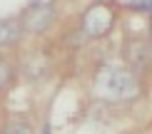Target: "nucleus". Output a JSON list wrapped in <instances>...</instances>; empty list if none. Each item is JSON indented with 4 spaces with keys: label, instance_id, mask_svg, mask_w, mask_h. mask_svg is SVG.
<instances>
[{
    "label": "nucleus",
    "instance_id": "1a4fd4ad",
    "mask_svg": "<svg viewBox=\"0 0 152 134\" xmlns=\"http://www.w3.org/2000/svg\"><path fill=\"white\" fill-rule=\"evenodd\" d=\"M30 5H53V0H33Z\"/></svg>",
    "mask_w": 152,
    "mask_h": 134
},
{
    "label": "nucleus",
    "instance_id": "f03ea898",
    "mask_svg": "<svg viewBox=\"0 0 152 134\" xmlns=\"http://www.w3.org/2000/svg\"><path fill=\"white\" fill-rule=\"evenodd\" d=\"M112 25H115V12L107 8V5H102V3H95L92 8H87L85 15H82V30L90 37L107 35L112 30Z\"/></svg>",
    "mask_w": 152,
    "mask_h": 134
},
{
    "label": "nucleus",
    "instance_id": "f257e3e1",
    "mask_svg": "<svg viewBox=\"0 0 152 134\" xmlns=\"http://www.w3.org/2000/svg\"><path fill=\"white\" fill-rule=\"evenodd\" d=\"M100 87L105 89V94L110 99H130L140 92L137 87V77L130 70H120V67H107L100 75Z\"/></svg>",
    "mask_w": 152,
    "mask_h": 134
},
{
    "label": "nucleus",
    "instance_id": "20e7f679",
    "mask_svg": "<svg viewBox=\"0 0 152 134\" xmlns=\"http://www.w3.org/2000/svg\"><path fill=\"white\" fill-rule=\"evenodd\" d=\"M125 60H127V65H132L135 70H145L150 62V47L147 42L142 40H132L125 45Z\"/></svg>",
    "mask_w": 152,
    "mask_h": 134
},
{
    "label": "nucleus",
    "instance_id": "7ed1b4c3",
    "mask_svg": "<svg viewBox=\"0 0 152 134\" xmlns=\"http://www.w3.org/2000/svg\"><path fill=\"white\" fill-rule=\"evenodd\" d=\"M55 20V8L53 5H30L20 15V28L30 30V33H45Z\"/></svg>",
    "mask_w": 152,
    "mask_h": 134
},
{
    "label": "nucleus",
    "instance_id": "0eeeda50",
    "mask_svg": "<svg viewBox=\"0 0 152 134\" xmlns=\"http://www.w3.org/2000/svg\"><path fill=\"white\" fill-rule=\"evenodd\" d=\"M5 134H33V129L25 122H8L5 124Z\"/></svg>",
    "mask_w": 152,
    "mask_h": 134
},
{
    "label": "nucleus",
    "instance_id": "6e6552de",
    "mask_svg": "<svg viewBox=\"0 0 152 134\" xmlns=\"http://www.w3.org/2000/svg\"><path fill=\"white\" fill-rule=\"evenodd\" d=\"M130 8L132 10H140V12H147L152 8V0H130Z\"/></svg>",
    "mask_w": 152,
    "mask_h": 134
},
{
    "label": "nucleus",
    "instance_id": "423d86ee",
    "mask_svg": "<svg viewBox=\"0 0 152 134\" xmlns=\"http://www.w3.org/2000/svg\"><path fill=\"white\" fill-rule=\"evenodd\" d=\"M10 82H12V67H10L5 60H0V92L8 89Z\"/></svg>",
    "mask_w": 152,
    "mask_h": 134
},
{
    "label": "nucleus",
    "instance_id": "39448f33",
    "mask_svg": "<svg viewBox=\"0 0 152 134\" xmlns=\"http://www.w3.org/2000/svg\"><path fill=\"white\" fill-rule=\"evenodd\" d=\"M23 28L18 20H0V47H10V45L20 42Z\"/></svg>",
    "mask_w": 152,
    "mask_h": 134
}]
</instances>
